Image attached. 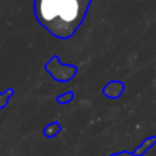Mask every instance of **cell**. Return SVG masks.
Wrapping results in <instances>:
<instances>
[{
  "label": "cell",
  "mask_w": 156,
  "mask_h": 156,
  "mask_svg": "<svg viewBox=\"0 0 156 156\" xmlns=\"http://www.w3.org/2000/svg\"><path fill=\"white\" fill-rule=\"evenodd\" d=\"M92 0H33L38 25L59 40L71 38L82 25Z\"/></svg>",
  "instance_id": "6da1fadb"
},
{
  "label": "cell",
  "mask_w": 156,
  "mask_h": 156,
  "mask_svg": "<svg viewBox=\"0 0 156 156\" xmlns=\"http://www.w3.org/2000/svg\"><path fill=\"white\" fill-rule=\"evenodd\" d=\"M44 69L55 81H59V82H67V81L73 80L78 71L77 66L63 65L58 55H54V56L49 58V60L45 63Z\"/></svg>",
  "instance_id": "7a4b0ae2"
},
{
  "label": "cell",
  "mask_w": 156,
  "mask_h": 156,
  "mask_svg": "<svg viewBox=\"0 0 156 156\" xmlns=\"http://www.w3.org/2000/svg\"><path fill=\"white\" fill-rule=\"evenodd\" d=\"M125 92V83L122 81L114 80L110 81L107 85L103 88V94L108 99H118L122 96V93Z\"/></svg>",
  "instance_id": "3957f363"
},
{
  "label": "cell",
  "mask_w": 156,
  "mask_h": 156,
  "mask_svg": "<svg viewBox=\"0 0 156 156\" xmlns=\"http://www.w3.org/2000/svg\"><path fill=\"white\" fill-rule=\"evenodd\" d=\"M156 144V136H151V137H147L143 140V143L137 147V148L133 151V156H143L147 154L148 149H151L152 147H155Z\"/></svg>",
  "instance_id": "277c9868"
},
{
  "label": "cell",
  "mask_w": 156,
  "mask_h": 156,
  "mask_svg": "<svg viewBox=\"0 0 156 156\" xmlns=\"http://www.w3.org/2000/svg\"><path fill=\"white\" fill-rule=\"evenodd\" d=\"M12 94H14V89L12 88H8V89H5L4 92L0 93V110L7 105L8 100H10V97H12Z\"/></svg>",
  "instance_id": "5b68a950"
},
{
  "label": "cell",
  "mask_w": 156,
  "mask_h": 156,
  "mask_svg": "<svg viewBox=\"0 0 156 156\" xmlns=\"http://www.w3.org/2000/svg\"><path fill=\"white\" fill-rule=\"evenodd\" d=\"M60 130V125L58 123V122H54V123H49L48 126L45 127V130H44V133H45L47 137H54L55 134H58Z\"/></svg>",
  "instance_id": "8992f818"
},
{
  "label": "cell",
  "mask_w": 156,
  "mask_h": 156,
  "mask_svg": "<svg viewBox=\"0 0 156 156\" xmlns=\"http://www.w3.org/2000/svg\"><path fill=\"white\" fill-rule=\"evenodd\" d=\"M73 97H74V93L71 90H69L63 94H59V96L56 97V101L59 103V104H67V103H70L71 100H73Z\"/></svg>",
  "instance_id": "52a82bcc"
},
{
  "label": "cell",
  "mask_w": 156,
  "mask_h": 156,
  "mask_svg": "<svg viewBox=\"0 0 156 156\" xmlns=\"http://www.w3.org/2000/svg\"><path fill=\"white\" fill-rule=\"evenodd\" d=\"M111 156H133V152H126V151H122V152H118V154H114Z\"/></svg>",
  "instance_id": "ba28073f"
}]
</instances>
